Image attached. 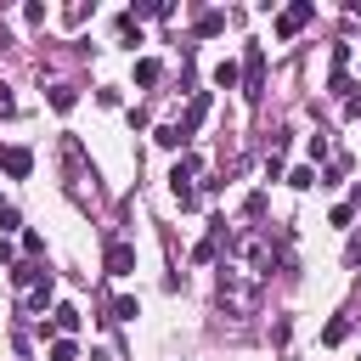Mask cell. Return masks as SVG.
Listing matches in <instances>:
<instances>
[{"label":"cell","mask_w":361,"mask_h":361,"mask_svg":"<svg viewBox=\"0 0 361 361\" xmlns=\"http://www.w3.org/2000/svg\"><path fill=\"white\" fill-rule=\"evenodd\" d=\"M259 90H265V51L248 45V56H243V96L259 102Z\"/></svg>","instance_id":"cell-1"},{"label":"cell","mask_w":361,"mask_h":361,"mask_svg":"<svg viewBox=\"0 0 361 361\" xmlns=\"http://www.w3.org/2000/svg\"><path fill=\"white\" fill-rule=\"evenodd\" d=\"M310 17H316V6H310V0H299V6H288V11H276V34L288 39V34H299V28L310 23Z\"/></svg>","instance_id":"cell-2"},{"label":"cell","mask_w":361,"mask_h":361,"mask_svg":"<svg viewBox=\"0 0 361 361\" xmlns=\"http://www.w3.org/2000/svg\"><path fill=\"white\" fill-rule=\"evenodd\" d=\"M130 271H135V248L130 243H113L107 248V276H130Z\"/></svg>","instance_id":"cell-3"},{"label":"cell","mask_w":361,"mask_h":361,"mask_svg":"<svg viewBox=\"0 0 361 361\" xmlns=\"http://www.w3.org/2000/svg\"><path fill=\"white\" fill-rule=\"evenodd\" d=\"M203 113H209V90H197V96H192V107L180 113V135H186V141H192V130L203 124Z\"/></svg>","instance_id":"cell-4"},{"label":"cell","mask_w":361,"mask_h":361,"mask_svg":"<svg viewBox=\"0 0 361 361\" xmlns=\"http://www.w3.org/2000/svg\"><path fill=\"white\" fill-rule=\"evenodd\" d=\"M0 164H6V175H11V180H23V175L34 169V152H28V147H6V158H0Z\"/></svg>","instance_id":"cell-5"},{"label":"cell","mask_w":361,"mask_h":361,"mask_svg":"<svg viewBox=\"0 0 361 361\" xmlns=\"http://www.w3.org/2000/svg\"><path fill=\"white\" fill-rule=\"evenodd\" d=\"M197 164H203V158H197V152H186V158L169 169V186H175V192H192V175H197Z\"/></svg>","instance_id":"cell-6"},{"label":"cell","mask_w":361,"mask_h":361,"mask_svg":"<svg viewBox=\"0 0 361 361\" xmlns=\"http://www.w3.org/2000/svg\"><path fill=\"white\" fill-rule=\"evenodd\" d=\"M220 243H226V220H214V226H209V237L197 243V259H214V254H220Z\"/></svg>","instance_id":"cell-7"},{"label":"cell","mask_w":361,"mask_h":361,"mask_svg":"<svg viewBox=\"0 0 361 361\" xmlns=\"http://www.w3.org/2000/svg\"><path fill=\"white\" fill-rule=\"evenodd\" d=\"M158 79H164V62L141 56V62H135V85H158Z\"/></svg>","instance_id":"cell-8"},{"label":"cell","mask_w":361,"mask_h":361,"mask_svg":"<svg viewBox=\"0 0 361 361\" xmlns=\"http://www.w3.org/2000/svg\"><path fill=\"white\" fill-rule=\"evenodd\" d=\"M226 28V11H197V34L209 39V34H220Z\"/></svg>","instance_id":"cell-9"},{"label":"cell","mask_w":361,"mask_h":361,"mask_svg":"<svg viewBox=\"0 0 361 361\" xmlns=\"http://www.w3.org/2000/svg\"><path fill=\"white\" fill-rule=\"evenodd\" d=\"M73 102H79V90H73V85H51V107H56V113H68Z\"/></svg>","instance_id":"cell-10"},{"label":"cell","mask_w":361,"mask_h":361,"mask_svg":"<svg viewBox=\"0 0 361 361\" xmlns=\"http://www.w3.org/2000/svg\"><path fill=\"white\" fill-rule=\"evenodd\" d=\"M51 293H56V282L45 276V282H34V293H28V310H45L51 305Z\"/></svg>","instance_id":"cell-11"},{"label":"cell","mask_w":361,"mask_h":361,"mask_svg":"<svg viewBox=\"0 0 361 361\" xmlns=\"http://www.w3.org/2000/svg\"><path fill=\"white\" fill-rule=\"evenodd\" d=\"M135 316H141V305H135L130 293H118V299H113V322H135Z\"/></svg>","instance_id":"cell-12"},{"label":"cell","mask_w":361,"mask_h":361,"mask_svg":"<svg viewBox=\"0 0 361 361\" xmlns=\"http://www.w3.org/2000/svg\"><path fill=\"white\" fill-rule=\"evenodd\" d=\"M344 338H350V322H344V316H333V322L322 327V344H344Z\"/></svg>","instance_id":"cell-13"},{"label":"cell","mask_w":361,"mask_h":361,"mask_svg":"<svg viewBox=\"0 0 361 361\" xmlns=\"http://www.w3.org/2000/svg\"><path fill=\"white\" fill-rule=\"evenodd\" d=\"M288 186H293V192H310V186H316V169H310V164H299V169L288 175Z\"/></svg>","instance_id":"cell-14"},{"label":"cell","mask_w":361,"mask_h":361,"mask_svg":"<svg viewBox=\"0 0 361 361\" xmlns=\"http://www.w3.org/2000/svg\"><path fill=\"white\" fill-rule=\"evenodd\" d=\"M237 79H243V68H237V62H220V68H214V85H226V90H231Z\"/></svg>","instance_id":"cell-15"},{"label":"cell","mask_w":361,"mask_h":361,"mask_svg":"<svg viewBox=\"0 0 361 361\" xmlns=\"http://www.w3.org/2000/svg\"><path fill=\"white\" fill-rule=\"evenodd\" d=\"M158 147H186V135H180V124H158Z\"/></svg>","instance_id":"cell-16"},{"label":"cell","mask_w":361,"mask_h":361,"mask_svg":"<svg viewBox=\"0 0 361 361\" xmlns=\"http://www.w3.org/2000/svg\"><path fill=\"white\" fill-rule=\"evenodd\" d=\"M56 327H62V333H79V310H73V305H56Z\"/></svg>","instance_id":"cell-17"},{"label":"cell","mask_w":361,"mask_h":361,"mask_svg":"<svg viewBox=\"0 0 361 361\" xmlns=\"http://www.w3.org/2000/svg\"><path fill=\"white\" fill-rule=\"evenodd\" d=\"M73 355H79L73 338H56V344H51V361H73Z\"/></svg>","instance_id":"cell-18"},{"label":"cell","mask_w":361,"mask_h":361,"mask_svg":"<svg viewBox=\"0 0 361 361\" xmlns=\"http://www.w3.org/2000/svg\"><path fill=\"white\" fill-rule=\"evenodd\" d=\"M17 226H23V214H17L11 203H6V209H0V231H17Z\"/></svg>","instance_id":"cell-19"},{"label":"cell","mask_w":361,"mask_h":361,"mask_svg":"<svg viewBox=\"0 0 361 361\" xmlns=\"http://www.w3.org/2000/svg\"><path fill=\"white\" fill-rule=\"evenodd\" d=\"M344 113H350V118H361V96H344Z\"/></svg>","instance_id":"cell-20"},{"label":"cell","mask_w":361,"mask_h":361,"mask_svg":"<svg viewBox=\"0 0 361 361\" xmlns=\"http://www.w3.org/2000/svg\"><path fill=\"white\" fill-rule=\"evenodd\" d=\"M11 107H17V102H11V90L0 85V113H11Z\"/></svg>","instance_id":"cell-21"},{"label":"cell","mask_w":361,"mask_h":361,"mask_svg":"<svg viewBox=\"0 0 361 361\" xmlns=\"http://www.w3.org/2000/svg\"><path fill=\"white\" fill-rule=\"evenodd\" d=\"M0 158H6V147H0Z\"/></svg>","instance_id":"cell-22"}]
</instances>
